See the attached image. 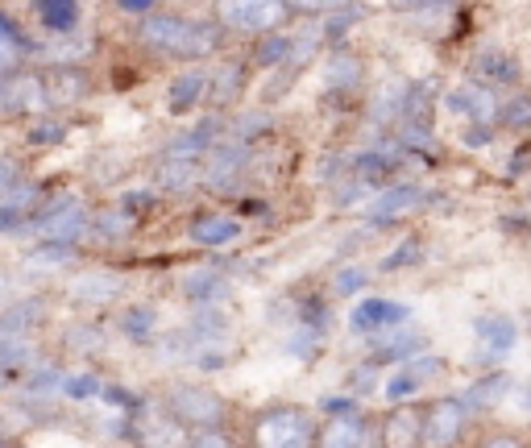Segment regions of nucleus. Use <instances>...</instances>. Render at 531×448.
<instances>
[{
	"mask_svg": "<svg viewBox=\"0 0 531 448\" xmlns=\"http://www.w3.org/2000/svg\"><path fill=\"white\" fill-rule=\"evenodd\" d=\"M216 13H220L225 25H233V30L270 34V30L283 25L287 5H283V0H216Z\"/></svg>",
	"mask_w": 531,
	"mask_h": 448,
	"instance_id": "nucleus-2",
	"label": "nucleus"
},
{
	"mask_svg": "<svg viewBox=\"0 0 531 448\" xmlns=\"http://www.w3.org/2000/svg\"><path fill=\"white\" fill-rule=\"evenodd\" d=\"M17 38H13V30H9V25L5 21H0V71H9L13 63H17Z\"/></svg>",
	"mask_w": 531,
	"mask_h": 448,
	"instance_id": "nucleus-28",
	"label": "nucleus"
},
{
	"mask_svg": "<svg viewBox=\"0 0 531 448\" xmlns=\"http://www.w3.org/2000/svg\"><path fill=\"white\" fill-rule=\"evenodd\" d=\"M5 104L13 112H42L50 100H46V83L38 75H21L5 88Z\"/></svg>",
	"mask_w": 531,
	"mask_h": 448,
	"instance_id": "nucleus-15",
	"label": "nucleus"
},
{
	"mask_svg": "<svg viewBox=\"0 0 531 448\" xmlns=\"http://www.w3.org/2000/svg\"><path fill=\"white\" fill-rule=\"evenodd\" d=\"M386 448H419V436H424V415L415 407H399L386 419Z\"/></svg>",
	"mask_w": 531,
	"mask_h": 448,
	"instance_id": "nucleus-13",
	"label": "nucleus"
},
{
	"mask_svg": "<svg viewBox=\"0 0 531 448\" xmlns=\"http://www.w3.org/2000/svg\"><path fill=\"white\" fill-rule=\"evenodd\" d=\"M419 349H424V332L411 328V324L390 328V332H382L378 341H374V357H399V361H407V357H415Z\"/></svg>",
	"mask_w": 531,
	"mask_h": 448,
	"instance_id": "nucleus-14",
	"label": "nucleus"
},
{
	"mask_svg": "<svg viewBox=\"0 0 531 448\" xmlns=\"http://www.w3.org/2000/svg\"><path fill=\"white\" fill-rule=\"evenodd\" d=\"M0 104H5V88H0Z\"/></svg>",
	"mask_w": 531,
	"mask_h": 448,
	"instance_id": "nucleus-39",
	"label": "nucleus"
},
{
	"mask_svg": "<svg viewBox=\"0 0 531 448\" xmlns=\"http://www.w3.org/2000/svg\"><path fill=\"white\" fill-rule=\"evenodd\" d=\"M502 390H507V378H502V374L482 378V382L465 395V407H490V403H498V399H502Z\"/></svg>",
	"mask_w": 531,
	"mask_h": 448,
	"instance_id": "nucleus-24",
	"label": "nucleus"
},
{
	"mask_svg": "<svg viewBox=\"0 0 531 448\" xmlns=\"http://www.w3.org/2000/svg\"><path fill=\"white\" fill-rule=\"evenodd\" d=\"M287 9H299V13H328V9H337L341 0H283Z\"/></svg>",
	"mask_w": 531,
	"mask_h": 448,
	"instance_id": "nucleus-33",
	"label": "nucleus"
},
{
	"mask_svg": "<svg viewBox=\"0 0 531 448\" xmlns=\"http://www.w3.org/2000/svg\"><path fill=\"white\" fill-rule=\"evenodd\" d=\"M191 448H233V444L220 436V432H200V436L191 440Z\"/></svg>",
	"mask_w": 531,
	"mask_h": 448,
	"instance_id": "nucleus-35",
	"label": "nucleus"
},
{
	"mask_svg": "<svg viewBox=\"0 0 531 448\" xmlns=\"http://www.w3.org/2000/svg\"><path fill=\"white\" fill-rule=\"evenodd\" d=\"M133 229V220L125 216V212H108V216H100V237H125Z\"/></svg>",
	"mask_w": 531,
	"mask_h": 448,
	"instance_id": "nucleus-29",
	"label": "nucleus"
},
{
	"mask_svg": "<svg viewBox=\"0 0 531 448\" xmlns=\"http://www.w3.org/2000/svg\"><path fill=\"white\" fill-rule=\"evenodd\" d=\"M38 17H42L46 30L67 34V30H75V21H79V5H75V0H38Z\"/></svg>",
	"mask_w": 531,
	"mask_h": 448,
	"instance_id": "nucleus-20",
	"label": "nucleus"
},
{
	"mask_svg": "<svg viewBox=\"0 0 531 448\" xmlns=\"http://www.w3.org/2000/svg\"><path fill=\"white\" fill-rule=\"evenodd\" d=\"M320 448H370V428L366 419L345 411V415H332L324 432H320Z\"/></svg>",
	"mask_w": 531,
	"mask_h": 448,
	"instance_id": "nucleus-8",
	"label": "nucleus"
},
{
	"mask_svg": "<svg viewBox=\"0 0 531 448\" xmlns=\"http://www.w3.org/2000/svg\"><path fill=\"white\" fill-rule=\"evenodd\" d=\"M175 411L187 419V424H216L220 419V399L208 395V390H195V386H179L171 395Z\"/></svg>",
	"mask_w": 531,
	"mask_h": 448,
	"instance_id": "nucleus-11",
	"label": "nucleus"
},
{
	"mask_svg": "<svg viewBox=\"0 0 531 448\" xmlns=\"http://www.w3.org/2000/svg\"><path fill=\"white\" fill-rule=\"evenodd\" d=\"M415 254H419V241H407V245H399V249H395V254H390V258H386L382 266H386V270H399V266H411V262H419Z\"/></svg>",
	"mask_w": 531,
	"mask_h": 448,
	"instance_id": "nucleus-32",
	"label": "nucleus"
},
{
	"mask_svg": "<svg viewBox=\"0 0 531 448\" xmlns=\"http://www.w3.org/2000/svg\"><path fill=\"white\" fill-rule=\"evenodd\" d=\"M473 332H478V353H482V361L507 357L515 349V336H519L507 316H486V320L473 324Z\"/></svg>",
	"mask_w": 531,
	"mask_h": 448,
	"instance_id": "nucleus-9",
	"label": "nucleus"
},
{
	"mask_svg": "<svg viewBox=\"0 0 531 448\" xmlns=\"http://www.w3.org/2000/svg\"><path fill=\"white\" fill-rule=\"evenodd\" d=\"M121 291V278L117 274H104V270H92V274H79L71 283V295L75 299H88V303H104Z\"/></svg>",
	"mask_w": 531,
	"mask_h": 448,
	"instance_id": "nucleus-16",
	"label": "nucleus"
},
{
	"mask_svg": "<svg viewBox=\"0 0 531 448\" xmlns=\"http://www.w3.org/2000/svg\"><path fill=\"white\" fill-rule=\"evenodd\" d=\"M461 424H465V403H457V399L432 403V411L424 415V436H419V448H449L461 436Z\"/></svg>",
	"mask_w": 531,
	"mask_h": 448,
	"instance_id": "nucleus-5",
	"label": "nucleus"
},
{
	"mask_svg": "<svg viewBox=\"0 0 531 448\" xmlns=\"http://www.w3.org/2000/svg\"><path fill=\"white\" fill-rule=\"evenodd\" d=\"M63 390L71 399H92V395H100V382L88 374H63Z\"/></svg>",
	"mask_w": 531,
	"mask_h": 448,
	"instance_id": "nucleus-26",
	"label": "nucleus"
},
{
	"mask_svg": "<svg viewBox=\"0 0 531 448\" xmlns=\"http://www.w3.org/2000/svg\"><path fill=\"white\" fill-rule=\"evenodd\" d=\"M34 320H42V303L13 307V312L0 316V341H25V332L34 328Z\"/></svg>",
	"mask_w": 531,
	"mask_h": 448,
	"instance_id": "nucleus-19",
	"label": "nucleus"
},
{
	"mask_svg": "<svg viewBox=\"0 0 531 448\" xmlns=\"http://www.w3.org/2000/svg\"><path fill=\"white\" fill-rule=\"evenodd\" d=\"M13 179H17V166H13L9 158H0V191H9Z\"/></svg>",
	"mask_w": 531,
	"mask_h": 448,
	"instance_id": "nucleus-36",
	"label": "nucleus"
},
{
	"mask_svg": "<svg viewBox=\"0 0 531 448\" xmlns=\"http://www.w3.org/2000/svg\"><path fill=\"white\" fill-rule=\"evenodd\" d=\"M67 262H71V249L67 245H54V241H46L42 249H34V254H30V266H38V270H59Z\"/></svg>",
	"mask_w": 531,
	"mask_h": 448,
	"instance_id": "nucleus-25",
	"label": "nucleus"
},
{
	"mask_svg": "<svg viewBox=\"0 0 531 448\" xmlns=\"http://www.w3.org/2000/svg\"><path fill=\"white\" fill-rule=\"evenodd\" d=\"M183 291L191 299H216L220 291H225V278H220L216 270H195V274L183 278Z\"/></svg>",
	"mask_w": 531,
	"mask_h": 448,
	"instance_id": "nucleus-22",
	"label": "nucleus"
},
{
	"mask_svg": "<svg viewBox=\"0 0 531 448\" xmlns=\"http://www.w3.org/2000/svg\"><path fill=\"white\" fill-rule=\"evenodd\" d=\"M46 83V100L50 104H67V100H79L83 92H88V79H83L79 71H54Z\"/></svg>",
	"mask_w": 531,
	"mask_h": 448,
	"instance_id": "nucleus-21",
	"label": "nucleus"
},
{
	"mask_svg": "<svg viewBox=\"0 0 531 448\" xmlns=\"http://www.w3.org/2000/svg\"><path fill=\"white\" fill-rule=\"evenodd\" d=\"M34 229H38L42 241L67 245V241H75L83 229H88V212H83V204L75 200V195H59V200H50V208L38 216Z\"/></svg>",
	"mask_w": 531,
	"mask_h": 448,
	"instance_id": "nucleus-4",
	"label": "nucleus"
},
{
	"mask_svg": "<svg viewBox=\"0 0 531 448\" xmlns=\"http://www.w3.org/2000/svg\"><path fill=\"white\" fill-rule=\"evenodd\" d=\"M258 448H312V419L295 407H278L258 419Z\"/></svg>",
	"mask_w": 531,
	"mask_h": 448,
	"instance_id": "nucleus-3",
	"label": "nucleus"
},
{
	"mask_svg": "<svg viewBox=\"0 0 531 448\" xmlns=\"http://www.w3.org/2000/svg\"><path fill=\"white\" fill-rule=\"evenodd\" d=\"M150 5H154V0H121V9H133V13H142Z\"/></svg>",
	"mask_w": 531,
	"mask_h": 448,
	"instance_id": "nucleus-37",
	"label": "nucleus"
},
{
	"mask_svg": "<svg viewBox=\"0 0 531 448\" xmlns=\"http://www.w3.org/2000/svg\"><path fill=\"white\" fill-rule=\"evenodd\" d=\"M440 370V361L436 357H407L399 361V370H390L386 382H382V395L390 403H399V399H411L415 390H424V382Z\"/></svg>",
	"mask_w": 531,
	"mask_h": 448,
	"instance_id": "nucleus-6",
	"label": "nucleus"
},
{
	"mask_svg": "<svg viewBox=\"0 0 531 448\" xmlns=\"http://www.w3.org/2000/svg\"><path fill=\"white\" fill-rule=\"evenodd\" d=\"M478 71H482L486 79H494V83H515V79H519V67L507 59V54H482V59H478Z\"/></svg>",
	"mask_w": 531,
	"mask_h": 448,
	"instance_id": "nucleus-23",
	"label": "nucleus"
},
{
	"mask_svg": "<svg viewBox=\"0 0 531 448\" xmlns=\"http://www.w3.org/2000/svg\"><path fill=\"white\" fill-rule=\"evenodd\" d=\"M407 320V307L403 303H390V299H366V303H357L353 307V332H366V336H382L390 328H399Z\"/></svg>",
	"mask_w": 531,
	"mask_h": 448,
	"instance_id": "nucleus-7",
	"label": "nucleus"
},
{
	"mask_svg": "<svg viewBox=\"0 0 531 448\" xmlns=\"http://www.w3.org/2000/svg\"><path fill=\"white\" fill-rule=\"evenodd\" d=\"M424 204V191L419 187H386L378 200H370V216L374 220H395V216H407Z\"/></svg>",
	"mask_w": 531,
	"mask_h": 448,
	"instance_id": "nucleus-12",
	"label": "nucleus"
},
{
	"mask_svg": "<svg viewBox=\"0 0 531 448\" xmlns=\"http://www.w3.org/2000/svg\"><path fill=\"white\" fill-rule=\"evenodd\" d=\"M366 283H370V270H341L337 278H332V291H337V295H353Z\"/></svg>",
	"mask_w": 531,
	"mask_h": 448,
	"instance_id": "nucleus-27",
	"label": "nucleus"
},
{
	"mask_svg": "<svg viewBox=\"0 0 531 448\" xmlns=\"http://www.w3.org/2000/svg\"><path fill=\"white\" fill-rule=\"evenodd\" d=\"M502 125H531V100H515L507 108H498Z\"/></svg>",
	"mask_w": 531,
	"mask_h": 448,
	"instance_id": "nucleus-31",
	"label": "nucleus"
},
{
	"mask_svg": "<svg viewBox=\"0 0 531 448\" xmlns=\"http://www.w3.org/2000/svg\"><path fill=\"white\" fill-rule=\"evenodd\" d=\"M204 88H208V75L204 71H187V75H179L171 83V100H166V104H171V112H187V108L200 104Z\"/></svg>",
	"mask_w": 531,
	"mask_h": 448,
	"instance_id": "nucleus-18",
	"label": "nucleus"
},
{
	"mask_svg": "<svg viewBox=\"0 0 531 448\" xmlns=\"http://www.w3.org/2000/svg\"><path fill=\"white\" fill-rule=\"evenodd\" d=\"M142 38H146L154 50L183 54V59H204V54H212L216 42H220L216 25L183 21V17H150V21L142 25Z\"/></svg>",
	"mask_w": 531,
	"mask_h": 448,
	"instance_id": "nucleus-1",
	"label": "nucleus"
},
{
	"mask_svg": "<svg viewBox=\"0 0 531 448\" xmlns=\"http://www.w3.org/2000/svg\"><path fill=\"white\" fill-rule=\"evenodd\" d=\"M287 50H291L287 38H270V42H262V50H258V63H278V54H287Z\"/></svg>",
	"mask_w": 531,
	"mask_h": 448,
	"instance_id": "nucleus-34",
	"label": "nucleus"
},
{
	"mask_svg": "<svg viewBox=\"0 0 531 448\" xmlns=\"http://www.w3.org/2000/svg\"><path fill=\"white\" fill-rule=\"evenodd\" d=\"M449 104L457 112H465L473 125H494L498 121V100H494V92L478 88V83H465V88L449 92Z\"/></svg>",
	"mask_w": 531,
	"mask_h": 448,
	"instance_id": "nucleus-10",
	"label": "nucleus"
},
{
	"mask_svg": "<svg viewBox=\"0 0 531 448\" xmlns=\"http://www.w3.org/2000/svg\"><path fill=\"white\" fill-rule=\"evenodd\" d=\"M125 332H129V336H150V332H154V312H146V307L129 312V316H125Z\"/></svg>",
	"mask_w": 531,
	"mask_h": 448,
	"instance_id": "nucleus-30",
	"label": "nucleus"
},
{
	"mask_svg": "<svg viewBox=\"0 0 531 448\" xmlns=\"http://www.w3.org/2000/svg\"><path fill=\"white\" fill-rule=\"evenodd\" d=\"M486 448H519V444H515V440H507V436H498V440H490Z\"/></svg>",
	"mask_w": 531,
	"mask_h": 448,
	"instance_id": "nucleus-38",
	"label": "nucleus"
},
{
	"mask_svg": "<svg viewBox=\"0 0 531 448\" xmlns=\"http://www.w3.org/2000/svg\"><path fill=\"white\" fill-rule=\"evenodd\" d=\"M191 237L200 245H225V241H237L241 237V224L233 216H204L191 224Z\"/></svg>",
	"mask_w": 531,
	"mask_h": 448,
	"instance_id": "nucleus-17",
	"label": "nucleus"
}]
</instances>
